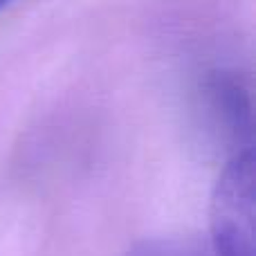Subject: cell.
I'll list each match as a JSON object with an SVG mask.
<instances>
[{
    "label": "cell",
    "mask_w": 256,
    "mask_h": 256,
    "mask_svg": "<svg viewBox=\"0 0 256 256\" xmlns=\"http://www.w3.org/2000/svg\"><path fill=\"white\" fill-rule=\"evenodd\" d=\"M212 254L254 256V153H234L212 198Z\"/></svg>",
    "instance_id": "cell-1"
},
{
    "label": "cell",
    "mask_w": 256,
    "mask_h": 256,
    "mask_svg": "<svg viewBox=\"0 0 256 256\" xmlns=\"http://www.w3.org/2000/svg\"><path fill=\"white\" fill-rule=\"evenodd\" d=\"M122 256H214L207 245L194 238H158L130 248Z\"/></svg>",
    "instance_id": "cell-2"
},
{
    "label": "cell",
    "mask_w": 256,
    "mask_h": 256,
    "mask_svg": "<svg viewBox=\"0 0 256 256\" xmlns=\"http://www.w3.org/2000/svg\"><path fill=\"white\" fill-rule=\"evenodd\" d=\"M7 2H9V0H0V9H2L4 4H7Z\"/></svg>",
    "instance_id": "cell-3"
}]
</instances>
